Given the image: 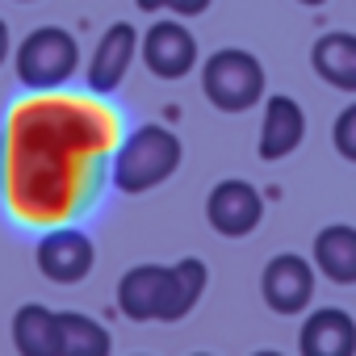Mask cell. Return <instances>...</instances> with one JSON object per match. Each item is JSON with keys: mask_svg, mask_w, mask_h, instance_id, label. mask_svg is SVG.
Instances as JSON below:
<instances>
[{"mask_svg": "<svg viewBox=\"0 0 356 356\" xmlns=\"http://www.w3.org/2000/svg\"><path fill=\"white\" fill-rule=\"evenodd\" d=\"M331 143H335V151H339L348 163H356V101H352L348 109H339V118H335V126H331Z\"/></svg>", "mask_w": 356, "mask_h": 356, "instance_id": "cell-17", "label": "cell"}, {"mask_svg": "<svg viewBox=\"0 0 356 356\" xmlns=\"http://www.w3.org/2000/svg\"><path fill=\"white\" fill-rule=\"evenodd\" d=\"M181 155H185V147L168 126H159V122L134 126L113 155V189H122L130 197L151 193L155 185H163L181 168Z\"/></svg>", "mask_w": 356, "mask_h": 356, "instance_id": "cell-1", "label": "cell"}, {"mask_svg": "<svg viewBox=\"0 0 356 356\" xmlns=\"http://www.w3.org/2000/svg\"><path fill=\"white\" fill-rule=\"evenodd\" d=\"M34 260H38V273L47 281H55V285H80L92 273V264H97V248H92V239L84 231L59 227V231H51V235L38 239Z\"/></svg>", "mask_w": 356, "mask_h": 356, "instance_id": "cell-5", "label": "cell"}, {"mask_svg": "<svg viewBox=\"0 0 356 356\" xmlns=\"http://www.w3.org/2000/svg\"><path fill=\"white\" fill-rule=\"evenodd\" d=\"M22 5H26V0H22Z\"/></svg>", "mask_w": 356, "mask_h": 356, "instance_id": "cell-24", "label": "cell"}, {"mask_svg": "<svg viewBox=\"0 0 356 356\" xmlns=\"http://www.w3.org/2000/svg\"><path fill=\"white\" fill-rule=\"evenodd\" d=\"M138 59L159 80H185L197 67V38L185 22H155L138 38Z\"/></svg>", "mask_w": 356, "mask_h": 356, "instance_id": "cell-4", "label": "cell"}, {"mask_svg": "<svg viewBox=\"0 0 356 356\" xmlns=\"http://www.w3.org/2000/svg\"><path fill=\"white\" fill-rule=\"evenodd\" d=\"M298 352L302 356H356V318L339 306H323L306 314L298 331Z\"/></svg>", "mask_w": 356, "mask_h": 356, "instance_id": "cell-9", "label": "cell"}, {"mask_svg": "<svg viewBox=\"0 0 356 356\" xmlns=\"http://www.w3.org/2000/svg\"><path fill=\"white\" fill-rule=\"evenodd\" d=\"M260 293L268 302V310L277 314H302L314 298V264L293 256V252H281L264 264L260 273Z\"/></svg>", "mask_w": 356, "mask_h": 356, "instance_id": "cell-7", "label": "cell"}, {"mask_svg": "<svg viewBox=\"0 0 356 356\" xmlns=\"http://www.w3.org/2000/svg\"><path fill=\"white\" fill-rule=\"evenodd\" d=\"M13 67H17V80L26 88H59L76 76L80 47L63 26H38L13 51Z\"/></svg>", "mask_w": 356, "mask_h": 356, "instance_id": "cell-3", "label": "cell"}, {"mask_svg": "<svg viewBox=\"0 0 356 356\" xmlns=\"http://www.w3.org/2000/svg\"><path fill=\"white\" fill-rule=\"evenodd\" d=\"M113 352V335L80 314V310H63L59 314V356H109Z\"/></svg>", "mask_w": 356, "mask_h": 356, "instance_id": "cell-16", "label": "cell"}, {"mask_svg": "<svg viewBox=\"0 0 356 356\" xmlns=\"http://www.w3.org/2000/svg\"><path fill=\"white\" fill-rule=\"evenodd\" d=\"M13 55V38H9V22H0V63Z\"/></svg>", "mask_w": 356, "mask_h": 356, "instance_id": "cell-19", "label": "cell"}, {"mask_svg": "<svg viewBox=\"0 0 356 356\" xmlns=\"http://www.w3.org/2000/svg\"><path fill=\"white\" fill-rule=\"evenodd\" d=\"M310 67L323 84L339 92H356V34L331 30L310 47Z\"/></svg>", "mask_w": 356, "mask_h": 356, "instance_id": "cell-12", "label": "cell"}, {"mask_svg": "<svg viewBox=\"0 0 356 356\" xmlns=\"http://www.w3.org/2000/svg\"><path fill=\"white\" fill-rule=\"evenodd\" d=\"M298 5H306V9H318V5H327V0H298Z\"/></svg>", "mask_w": 356, "mask_h": 356, "instance_id": "cell-21", "label": "cell"}, {"mask_svg": "<svg viewBox=\"0 0 356 356\" xmlns=\"http://www.w3.org/2000/svg\"><path fill=\"white\" fill-rule=\"evenodd\" d=\"M138 30L130 26V22H113L105 34H101V42H97V51H92V63H88V88L92 92H118L122 88V80H126V72H130V63H134V55H138Z\"/></svg>", "mask_w": 356, "mask_h": 356, "instance_id": "cell-8", "label": "cell"}, {"mask_svg": "<svg viewBox=\"0 0 356 356\" xmlns=\"http://www.w3.org/2000/svg\"><path fill=\"white\" fill-rule=\"evenodd\" d=\"M260 218H264V197L248 181H218L206 197V222L227 239L252 235L260 227Z\"/></svg>", "mask_w": 356, "mask_h": 356, "instance_id": "cell-6", "label": "cell"}, {"mask_svg": "<svg viewBox=\"0 0 356 356\" xmlns=\"http://www.w3.org/2000/svg\"><path fill=\"white\" fill-rule=\"evenodd\" d=\"M306 138V113L293 97L273 92L264 105V122H260V159H285L302 147Z\"/></svg>", "mask_w": 356, "mask_h": 356, "instance_id": "cell-11", "label": "cell"}, {"mask_svg": "<svg viewBox=\"0 0 356 356\" xmlns=\"http://www.w3.org/2000/svg\"><path fill=\"white\" fill-rule=\"evenodd\" d=\"M13 348L17 356H59V310L26 302L13 314Z\"/></svg>", "mask_w": 356, "mask_h": 356, "instance_id": "cell-14", "label": "cell"}, {"mask_svg": "<svg viewBox=\"0 0 356 356\" xmlns=\"http://www.w3.org/2000/svg\"><path fill=\"white\" fill-rule=\"evenodd\" d=\"M252 356H285V352H252Z\"/></svg>", "mask_w": 356, "mask_h": 356, "instance_id": "cell-22", "label": "cell"}, {"mask_svg": "<svg viewBox=\"0 0 356 356\" xmlns=\"http://www.w3.org/2000/svg\"><path fill=\"white\" fill-rule=\"evenodd\" d=\"M314 268L335 285H356V227L331 222L314 235Z\"/></svg>", "mask_w": 356, "mask_h": 356, "instance_id": "cell-13", "label": "cell"}, {"mask_svg": "<svg viewBox=\"0 0 356 356\" xmlns=\"http://www.w3.org/2000/svg\"><path fill=\"white\" fill-rule=\"evenodd\" d=\"M168 293V264H134L118 281V310L130 323H159Z\"/></svg>", "mask_w": 356, "mask_h": 356, "instance_id": "cell-10", "label": "cell"}, {"mask_svg": "<svg viewBox=\"0 0 356 356\" xmlns=\"http://www.w3.org/2000/svg\"><path fill=\"white\" fill-rule=\"evenodd\" d=\"M206 281H210V273H206V264L197 256H185V260L168 264V293H163L159 323H181L185 314H193V306L206 293Z\"/></svg>", "mask_w": 356, "mask_h": 356, "instance_id": "cell-15", "label": "cell"}, {"mask_svg": "<svg viewBox=\"0 0 356 356\" xmlns=\"http://www.w3.org/2000/svg\"><path fill=\"white\" fill-rule=\"evenodd\" d=\"M134 5H138L143 13H159V9H168V0H134Z\"/></svg>", "mask_w": 356, "mask_h": 356, "instance_id": "cell-20", "label": "cell"}, {"mask_svg": "<svg viewBox=\"0 0 356 356\" xmlns=\"http://www.w3.org/2000/svg\"><path fill=\"white\" fill-rule=\"evenodd\" d=\"M210 5H214V0H168V9H172L176 17H202Z\"/></svg>", "mask_w": 356, "mask_h": 356, "instance_id": "cell-18", "label": "cell"}, {"mask_svg": "<svg viewBox=\"0 0 356 356\" xmlns=\"http://www.w3.org/2000/svg\"><path fill=\"white\" fill-rule=\"evenodd\" d=\"M202 92L222 113H248L264 101V67L252 51H214L202 63Z\"/></svg>", "mask_w": 356, "mask_h": 356, "instance_id": "cell-2", "label": "cell"}, {"mask_svg": "<svg viewBox=\"0 0 356 356\" xmlns=\"http://www.w3.org/2000/svg\"><path fill=\"white\" fill-rule=\"evenodd\" d=\"M193 356H210V352H193Z\"/></svg>", "mask_w": 356, "mask_h": 356, "instance_id": "cell-23", "label": "cell"}]
</instances>
